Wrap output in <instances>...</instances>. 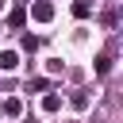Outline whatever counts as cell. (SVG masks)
Masks as SVG:
<instances>
[{
	"mask_svg": "<svg viewBox=\"0 0 123 123\" xmlns=\"http://www.w3.org/2000/svg\"><path fill=\"white\" fill-rule=\"evenodd\" d=\"M23 50H31V54H35V50H38V38H35V35H23Z\"/></svg>",
	"mask_w": 123,
	"mask_h": 123,
	"instance_id": "cell-10",
	"label": "cell"
},
{
	"mask_svg": "<svg viewBox=\"0 0 123 123\" xmlns=\"http://www.w3.org/2000/svg\"><path fill=\"white\" fill-rule=\"evenodd\" d=\"M27 88H35V92H46V88H50V81H46V77H35Z\"/></svg>",
	"mask_w": 123,
	"mask_h": 123,
	"instance_id": "cell-8",
	"label": "cell"
},
{
	"mask_svg": "<svg viewBox=\"0 0 123 123\" xmlns=\"http://www.w3.org/2000/svg\"><path fill=\"white\" fill-rule=\"evenodd\" d=\"M58 108H62V96L58 92H46L42 96V111H58Z\"/></svg>",
	"mask_w": 123,
	"mask_h": 123,
	"instance_id": "cell-3",
	"label": "cell"
},
{
	"mask_svg": "<svg viewBox=\"0 0 123 123\" xmlns=\"http://www.w3.org/2000/svg\"><path fill=\"white\" fill-rule=\"evenodd\" d=\"M23 4H31V0H23Z\"/></svg>",
	"mask_w": 123,
	"mask_h": 123,
	"instance_id": "cell-11",
	"label": "cell"
},
{
	"mask_svg": "<svg viewBox=\"0 0 123 123\" xmlns=\"http://www.w3.org/2000/svg\"><path fill=\"white\" fill-rule=\"evenodd\" d=\"M73 108L85 111V108H88V96H85V92H73Z\"/></svg>",
	"mask_w": 123,
	"mask_h": 123,
	"instance_id": "cell-9",
	"label": "cell"
},
{
	"mask_svg": "<svg viewBox=\"0 0 123 123\" xmlns=\"http://www.w3.org/2000/svg\"><path fill=\"white\" fill-rule=\"evenodd\" d=\"M88 12H92L88 0H73V15H77V19H88Z\"/></svg>",
	"mask_w": 123,
	"mask_h": 123,
	"instance_id": "cell-5",
	"label": "cell"
},
{
	"mask_svg": "<svg viewBox=\"0 0 123 123\" xmlns=\"http://www.w3.org/2000/svg\"><path fill=\"white\" fill-rule=\"evenodd\" d=\"M31 19L50 23V19H54V4H50V0H35V4H31Z\"/></svg>",
	"mask_w": 123,
	"mask_h": 123,
	"instance_id": "cell-1",
	"label": "cell"
},
{
	"mask_svg": "<svg viewBox=\"0 0 123 123\" xmlns=\"http://www.w3.org/2000/svg\"><path fill=\"white\" fill-rule=\"evenodd\" d=\"M96 73H100V77L111 73V54H100V58H96Z\"/></svg>",
	"mask_w": 123,
	"mask_h": 123,
	"instance_id": "cell-6",
	"label": "cell"
},
{
	"mask_svg": "<svg viewBox=\"0 0 123 123\" xmlns=\"http://www.w3.org/2000/svg\"><path fill=\"white\" fill-rule=\"evenodd\" d=\"M15 65H19V54L15 50H4L0 54V69H15Z\"/></svg>",
	"mask_w": 123,
	"mask_h": 123,
	"instance_id": "cell-4",
	"label": "cell"
},
{
	"mask_svg": "<svg viewBox=\"0 0 123 123\" xmlns=\"http://www.w3.org/2000/svg\"><path fill=\"white\" fill-rule=\"evenodd\" d=\"M27 23V8H12L8 12V27H23Z\"/></svg>",
	"mask_w": 123,
	"mask_h": 123,
	"instance_id": "cell-2",
	"label": "cell"
},
{
	"mask_svg": "<svg viewBox=\"0 0 123 123\" xmlns=\"http://www.w3.org/2000/svg\"><path fill=\"white\" fill-rule=\"evenodd\" d=\"M19 111H23V104H19L15 96H12V100H4V115H8V119H15Z\"/></svg>",
	"mask_w": 123,
	"mask_h": 123,
	"instance_id": "cell-7",
	"label": "cell"
}]
</instances>
